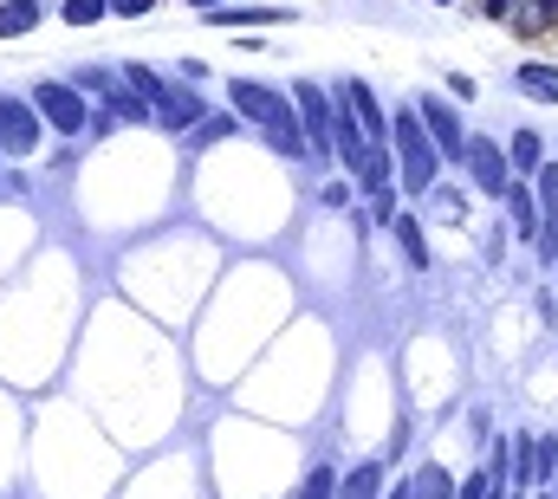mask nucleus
<instances>
[{"mask_svg":"<svg viewBox=\"0 0 558 499\" xmlns=\"http://www.w3.org/2000/svg\"><path fill=\"white\" fill-rule=\"evenodd\" d=\"M124 78L137 85V98L149 105V118L162 130H189V124H202V98L189 92V85H169L162 72H149V65H124Z\"/></svg>","mask_w":558,"mask_h":499,"instance_id":"f257e3e1","label":"nucleus"},{"mask_svg":"<svg viewBox=\"0 0 558 499\" xmlns=\"http://www.w3.org/2000/svg\"><path fill=\"white\" fill-rule=\"evenodd\" d=\"M390 136H397V162H403V188L422 195L428 182H435V169H441V156H435V143H428V130H422L416 111H397L390 118Z\"/></svg>","mask_w":558,"mask_h":499,"instance_id":"f03ea898","label":"nucleus"},{"mask_svg":"<svg viewBox=\"0 0 558 499\" xmlns=\"http://www.w3.org/2000/svg\"><path fill=\"white\" fill-rule=\"evenodd\" d=\"M33 111H39V124H52L59 136H78V130L92 124V111H85V98H78L72 85H59V78H46V85L33 92Z\"/></svg>","mask_w":558,"mask_h":499,"instance_id":"7ed1b4c3","label":"nucleus"},{"mask_svg":"<svg viewBox=\"0 0 558 499\" xmlns=\"http://www.w3.org/2000/svg\"><path fill=\"white\" fill-rule=\"evenodd\" d=\"M292 111H299L305 149H318V162H331V98L305 78V85H292Z\"/></svg>","mask_w":558,"mask_h":499,"instance_id":"20e7f679","label":"nucleus"},{"mask_svg":"<svg viewBox=\"0 0 558 499\" xmlns=\"http://www.w3.org/2000/svg\"><path fill=\"white\" fill-rule=\"evenodd\" d=\"M461 162H468V175H474V188H481V195H507V188H513V169H507V149H500V143L468 136Z\"/></svg>","mask_w":558,"mask_h":499,"instance_id":"39448f33","label":"nucleus"},{"mask_svg":"<svg viewBox=\"0 0 558 499\" xmlns=\"http://www.w3.org/2000/svg\"><path fill=\"white\" fill-rule=\"evenodd\" d=\"M410 111H416L422 124H428V143H435V156H461V149H468V136H461V118H454V105H448V98L422 92Z\"/></svg>","mask_w":558,"mask_h":499,"instance_id":"423d86ee","label":"nucleus"},{"mask_svg":"<svg viewBox=\"0 0 558 499\" xmlns=\"http://www.w3.org/2000/svg\"><path fill=\"white\" fill-rule=\"evenodd\" d=\"M0 143H7V156H26L39 143V111L26 98H7L0 92Z\"/></svg>","mask_w":558,"mask_h":499,"instance_id":"0eeeda50","label":"nucleus"},{"mask_svg":"<svg viewBox=\"0 0 558 499\" xmlns=\"http://www.w3.org/2000/svg\"><path fill=\"white\" fill-rule=\"evenodd\" d=\"M260 130H267V143H274L279 156H305V136H299V111H292V98H279V92H267V111H260Z\"/></svg>","mask_w":558,"mask_h":499,"instance_id":"6e6552de","label":"nucleus"},{"mask_svg":"<svg viewBox=\"0 0 558 499\" xmlns=\"http://www.w3.org/2000/svg\"><path fill=\"white\" fill-rule=\"evenodd\" d=\"M267 20H292V13L286 7H215L208 13V26H241V33L247 26H267Z\"/></svg>","mask_w":558,"mask_h":499,"instance_id":"1a4fd4ad","label":"nucleus"},{"mask_svg":"<svg viewBox=\"0 0 558 499\" xmlns=\"http://www.w3.org/2000/svg\"><path fill=\"white\" fill-rule=\"evenodd\" d=\"M39 26V0H0V39H26Z\"/></svg>","mask_w":558,"mask_h":499,"instance_id":"9d476101","label":"nucleus"},{"mask_svg":"<svg viewBox=\"0 0 558 499\" xmlns=\"http://www.w3.org/2000/svg\"><path fill=\"white\" fill-rule=\"evenodd\" d=\"M513 85H520L526 98H539V105H558V72H553V65H520V72H513Z\"/></svg>","mask_w":558,"mask_h":499,"instance_id":"9b49d317","label":"nucleus"},{"mask_svg":"<svg viewBox=\"0 0 558 499\" xmlns=\"http://www.w3.org/2000/svg\"><path fill=\"white\" fill-rule=\"evenodd\" d=\"M558 474V441H533L526 448V487H553Z\"/></svg>","mask_w":558,"mask_h":499,"instance_id":"f8f14e48","label":"nucleus"},{"mask_svg":"<svg viewBox=\"0 0 558 499\" xmlns=\"http://www.w3.org/2000/svg\"><path fill=\"white\" fill-rule=\"evenodd\" d=\"M507 208H513V228L533 241V234H539V202H533V188H526V182H513V188H507Z\"/></svg>","mask_w":558,"mask_h":499,"instance_id":"ddd939ff","label":"nucleus"},{"mask_svg":"<svg viewBox=\"0 0 558 499\" xmlns=\"http://www.w3.org/2000/svg\"><path fill=\"white\" fill-rule=\"evenodd\" d=\"M331 499H384V467H377V461H364V467H357V474H351Z\"/></svg>","mask_w":558,"mask_h":499,"instance_id":"4468645a","label":"nucleus"},{"mask_svg":"<svg viewBox=\"0 0 558 499\" xmlns=\"http://www.w3.org/2000/svg\"><path fill=\"white\" fill-rule=\"evenodd\" d=\"M539 156H546V143H539L533 130H520V136H513V149H507V169H513V175H533V169H539Z\"/></svg>","mask_w":558,"mask_h":499,"instance_id":"2eb2a0df","label":"nucleus"},{"mask_svg":"<svg viewBox=\"0 0 558 499\" xmlns=\"http://www.w3.org/2000/svg\"><path fill=\"white\" fill-rule=\"evenodd\" d=\"M410 499H454V480H448L435 461H422V474L410 480Z\"/></svg>","mask_w":558,"mask_h":499,"instance_id":"dca6fc26","label":"nucleus"},{"mask_svg":"<svg viewBox=\"0 0 558 499\" xmlns=\"http://www.w3.org/2000/svg\"><path fill=\"white\" fill-rule=\"evenodd\" d=\"M533 175H539V188H533V202H539V221H546V215H558V162H539Z\"/></svg>","mask_w":558,"mask_h":499,"instance_id":"f3484780","label":"nucleus"},{"mask_svg":"<svg viewBox=\"0 0 558 499\" xmlns=\"http://www.w3.org/2000/svg\"><path fill=\"white\" fill-rule=\"evenodd\" d=\"M105 13H111V0H65V20L72 26H98Z\"/></svg>","mask_w":558,"mask_h":499,"instance_id":"a211bd4d","label":"nucleus"},{"mask_svg":"<svg viewBox=\"0 0 558 499\" xmlns=\"http://www.w3.org/2000/svg\"><path fill=\"white\" fill-rule=\"evenodd\" d=\"M397 234H403V253H410L416 266H428V241H422V221H410V215H403V221H397Z\"/></svg>","mask_w":558,"mask_h":499,"instance_id":"6ab92c4d","label":"nucleus"},{"mask_svg":"<svg viewBox=\"0 0 558 499\" xmlns=\"http://www.w3.org/2000/svg\"><path fill=\"white\" fill-rule=\"evenodd\" d=\"M331 494H338V480H331L325 467H318V474H305V487H299V499H331Z\"/></svg>","mask_w":558,"mask_h":499,"instance_id":"aec40b11","label":"nucleus"},{"mask_svg":"<svg viewBox=\"0 0 558 499\" xmlns=\"http://www.w3.org/2000/svg\"><path fill=\"white\" fill-rule=\"evenodd\" d=\"M520 13H526L520 26H546V20H558V0H526Z\"/></svg>","mask_w":558,"mask_h":499,"instance_id":"412c9836","label":"nucleus"},{"mask_svg":"<svg viewBox=\"0 0 558 499\" xmlns=\"http://www.w3.org/2000/svg\"><path fill=\"white\" fill-rule=\"evenodd\" d=\"M228 130H234V118H221V111H215V118H202V130H195V143H221Z\"/></svg>","mask_w":558,"mask_h":499,"instance_id":"4be33fe9","label":"nucleus"},{"mask_svg":"<svg viewBox=\"0 0 558 499\" xmlns=\"http://www.w3.org/2000/svg\"><path fill=\"white\" fill-rule=\"evenodd\" d=\"M72 92H111V72H105V65H85V72H78V85H72Z\"/></svg>","mask_w":558,"mask_h":499,"instance_id":"5701e85b","label":"nucleus"},{"mask_svg":"<svg viewBox=\"0 0 558 499\" xmlns=\"http://www.w3.org/2000/svg\"><path fill=\"white\" fill-rule=\"evenodd\" d=\"M487 487H494V480H487V474H474V480H461V487H454V499H487Z\"/></svg>","mask_w":558,"mask_h":499,"instance_id":"b1692460","label":"nucleus"},{"mask_svg":"<svg viewBox=\"0 0 558 499\" xmlns=\"http://www.w3.org/2000/svg\"><path fill=\"white\" fill-rule=\"evenodd\" d=\"M156 0H111V13H149Z\"/></svg>","mask_w":558,"mask_h":499,"instance_id":"393cba45","label":"nucleus"},{"mask_svg":"<svg viewBox=\"0 0 558 499\" xmlns=\"http://www.w3.org/2000/svg\"><path fill=\"white\" fill-rule=\"evenodd\" d=\"M481 7H487V13H507V7H513V0H481Z\"/></svg>","mask_w":558,"mask_h":499,"instance_id":"a878e982","label":"nucleus"},{"mask_svg":"<svg viewBox=\"0 0 558 499\" xmlns=\"http://www.w3.org/2000/svg\"><path fill=\"white\" fill-rule=\"evenodd\" d=\"M195 7H202V13H215V7H228V0H195Z\"/></svg>","mask_w":558,"mask_h":499,"instance_id":"bb28decb","label":"nucleus"},{"mask_svg":"<svg viewBox=\"0 0 558 499\" xmlns=\"http://www.w3.org/2000/svg\"><path fill=\"white\" fill-rule=\"evenodd\" d=\"M553 499H558V474H553Z\"/></svg>","mask_w":558,"mask_h":499,"instance_id":"cd10ccee","label":"nucleus"},{"mask_svg":"<svg viewBox=\"0 0 558 499\" xmlns=\"http://www.w3.org/2000/svg\"><path fill=\"white\" fill-rule=\"evenodd\" d=\"M487 499H500V494H494V487H487Z\"/></svg>","mask_w":558,"mask_h":499,"instance_id":"c85d7f7f","label":"nucleus"}]
</instances>
